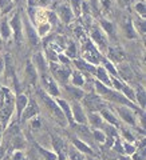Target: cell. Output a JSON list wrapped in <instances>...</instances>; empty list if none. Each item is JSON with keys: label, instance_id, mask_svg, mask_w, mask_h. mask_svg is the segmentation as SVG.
<instances>
[{"label": "cell", "instance_id": "obj_1", "mask_svg": "<svg viewBox=\"0 0 146 160\" xmlns=\"http://www.w3.org/2000/svg\"><path fill=\"white\" fill-rule=\"evenodd\" d=\"M86 103H87V105L90 107V108H92V109H97V108H101V100L99 99H97L95 96H90V97H87V100H86Z\"/></svg>", "mask_w": 146, "mask_h": 160}, {"label": "cell", "instance_id": "obj_2", "mask_svg": "<svg viewBox=\"0 0 146 160\" xmlns=\"http://www.w3.org/2000/svg\"><path fill=\"white\" fill-rule=\"evenodd\" d=\"M74 113H75V119L78 123H84L86 119H84V115L82 112V108L78 105V104H74Z\"/></svg>", "mask_w": 146, "mask_h": 160}, {"label": "cell", "instance_id": "obj_3", "mask_svg": "<svg viewBox=\"0 0 146 160\" xmlns=\"http://www.w3.org/2000/svg\"><path fill=\"white\" fill-rule=\"evenodd\" d=\"M39 93H40V92H39ZM40 96H42V97H43L44 99V100H46V104H47V105H48L50 107V108H51L52 109V111H54L55 112V113H56L58 115V116H62V115H60V112H59V109H58L56 108V107H55V104H54V101H52L51 100V99H48V97H47V96L46 95H43V93H40Z\"/></svg>", "mask_w": 146, "mask_h": 160}, {"label": "cell", "instance_id": "obj_4", "mask_svg": "<svg viewBox=\"0 0 146 160\" xmlns=\"http://www.w3.org/2000/svg\"><path fill=\"white\" fill-rule=\"evenodd\" d=\"M119 113H121V116L123 117L126 121H129L130 124H134V119H133L130 111H127V109H125V108H121V109H119Z\"/></svg>", "mask_w": 146, "mask_h": 160}, {"label": "cell", "instance_id": "obj_5", "mask_svg": "<svg viewBox=\"0 0 146 160\" xmlns=\"http://www.w3.org/2000/svg\"><path fill=\"white\" fill-rule=\"evenodd\" d=\"M44 81H46V84H47V87H48L50 92L54 93V95H56V93H58V89H56V87H55V84L52 83V80L50 79L48 76H46V77H44Z\"/></svg>", "mask_w": 146, "mask_h": 160}, {"label": "cell", "instance_id": "obj_6", "mask_svg": "<svg viewBox=\"0 0 146 160\" xmlns=\"http://www.w3.org/2000/svg\"><path fill=\"white\" fill-rule=\"evenodd\" d=\"M60 15H62V19L67 23V21H70V19H71V12H70V9H68L67 7H62L60 8Z\"/></svg>", "mask_w": 146, "mask_h": 160}, {"label": "cell", "instance_id": "obj_7", "mask_svg": "<svg viewBox=\"0 0 146 160\" xmlns=\"http://www.w3.org/2000/svg\"><path fill=\"white\" fill-rule=\"evenodd\" d=\"M98 77H99V80H102L105 84H109L110 83V80H109V77H107V75H106V72H105V69L103 68H99L98 69Z\"/></svg>", "mask_w": 146, "mask_h": 160}, {"label": "cell", "instance_id": "obj_8", "mask_svg": "<svg viewBox=\"0 0 146 160\" xmlns=\"http://www.w3.org/2000/svg\"><path fill=\"white\" fill-rule=\"evenodd\" d=\"M92 37H94V40L101 45V47H105V40H103L102 35H101L98 31H94V32H92Z\"/></svg>", "mask_w": 146, "mask_h": 160}, {"label": "cell", "instance_id": "obj_9", "mask_svg": "<svg viewBox=\"0 0 146 160\" xmlns=\"http://www.w3.org/2000/svg\"><path fill=\"white\" fill-rule=\"evenodd\" d=\"M35 113H36V105H35V104H31V105L26 109L24 117H26V119H28V117H31L32 115H35Z\"/></svg>", "mask_w": 146, "mask_h": 160}, {"label": "cell", "instance_id": "obj_10", "mask_svg": "<svg viewBox=\"0 0 146 160\" xmlns=\"http://www.w3.org/2000/svg\"><path fill=\"white\" fill-rule=\"evenodd\" d=\"M74 144H75V145L78 147L79 149H82L83 152H87V153H91V149H90L87 145H84V144L82 143V141H79V140H74Z\"/></svg>", "mask_w": 146, "mask_h": 160}, {"label": "cell", "instance_id": "obj_11", "mask_svg": "<svg viewBox=\"0 0 146 160\" xmlns=\"http://www.w3.org/2000/svg\"><path fill=\"white\" fill-rule=\"evenodd\" d=\"M26 104H27V99H26V96H19V99H18V108L22 111L23 108L26 107Z\"/></svg>", "mask_w": 146, "mask_h": 160}, {"label": "cell", "instance_id": "obj_12", "mask_svg": "<svg viewBox=\"0 0 146 160\" xmlns=\"http://www.w3.org/2000/svg\"><path fill=\"white\" fill-rule=\"evenodd\" d=\"M59 104L62 105V108L65 109V112H66V115H67V117L71 120V112H70V109H68V105H67V104H66L63 100H59Z\"/></svg>", "mask_w": 146, "mask_h": 160}, {"label": "cell", "instance_id": "obj_13", "mask_svg": "<svg viewBox=\"0 0 146 160\" xmlns=\"http://www.w3.org/2000/svg\"><path fill=\"white\" fill-rule=\"evenodd\" d=\"M54 145H55V148L58 149V151H62V147L65 145V144H63V141L60 140V139H58V137H55L54 139Z\"/></svg>", "mask_w": 146, "mask_h": 160}, {"label": "cell", "instance_id": "obj_14", "mask_svg": "<svg viewBox=\"0 0 146 160\" xmlns=\"http://www.w3.org/2000/svg\"><path fill=\"white\" fill-rule=\"evenodd\" d=\"M103 116L106 117V119L109 120V121L111 123V124H117V121H115V119H114L113 116H111V113L109 111H103Z\"/></svg>", "mask_w": 146, "mask_h": 160}, {"label": "cell", "instance_id": "obj_15", "mask_svg": "<svg viewBox=\"0 0 146 160\" xmlns=\"http://www.w3.org/2000/svg\"><path fill=\"white\" fill-rule=\"evenodd\" d=\"M1 33H3L4 37H8V35H10L8 27H7V23H6V21H3V24H1Z\"/></svg>", "mask_w": 146, "mask_h": 160}, {"label": "cell", "instance_id": "obj_16", "mask_svg": "<svg viewBox=\"0 0 146 160\" xmlns=\"http://www.w3.org/2000/svg\"><path fill=\"white\" fill-rule=\"evenodd\" d=\"M12 25H14V29H15V32H16V35L19 36V17H18V16L12 20Z\"/></svg>", "mask_w": 146, "mask_h": 160}, {"label": "cell", "instance_id": "obj_17", "mask_svg": "<svg viewBox=\"0 0 146 160\" xmlns=\"http://www.w3.org/2000/svg\"><path fill=\"white\" fill-rule=\"evenodd\" d=\"M102 25L105 27V29H106V31H107L110 35L113 33V25H111L110 23H107V21H105V20H103V21H102Z\"/></svg>", "mask_w": 146, "mask_h": 160}, {"label": "cell", "instance_id": "obj_18", "mask_svg": "<svg viewBox=\"0 0 146 160\" xmlns=\"http://www.w3.org/2000/svg\"><path fill=\"white\" fill-rule=\"evenodd\" d=\"M87 51H89V52H92V47H91L90 44H89V48H87ZM86 57H87V59H90V60H92V61H98V60H99V59H98L97 56L91 57V56H90V53H86Z\"/></svg>", "mask_w": 146, "mask_h": 160}, {"label": "cell", "instance_id": "obj_19", "mask_svg": "<svg viewBox=\"0 0 146 160\" xmlns=\"http://www.w3.org/2000/svg\"><path fill=\"white\" fill-rule=\"evenodd\" d=\"M40 151H42V153H43L44 156H46V157H47V159H48V160H55V159H56V157H55V155L50 153V152L44 151V149H40Z\"/></svg>", "mask_w": 146, "mask_h": 160}, {"label": "cell", "instance_id": "obj_20", "mask_svg": "<svg viewBox=\"0 0 146 160\" xmlns=\"http://www.w3.org/2000/svg\"><path fill=\"white\" fill-rule=\"evenodd\" d=\"M97 89H99V92H101V93H109V92H110V91H109L107 88L103 87V85L101 84V83H97Z\"/></svg>", "mask_w": 146, "mask_h": 160}, {"label": "cell", "instance_id": "obj_21", "mask_svg": "<svg viewBox=\"0 0 146 160\" xmlns=\"http://www.w3.org/2000/svg\"><path fill=\"white\" fill-rule=\"evenodd\" d=\"M138 100L141 101L142 105H145V92H143V91H139V92H138Z\"/></svg>", "mask_w": 146, "mask_h": 160}, {"label": "cell", "instance_id": "obj_22", "mask_svg": "<svg viewBox=\"0 0 146 160\" xmlns=\"http://www.w3.org/2000/svg\"><path fill=\"white\" fill-rule=\"evenodd\" d=\"M36 60H38L40 69H42V71H44V69H46V67H44V61H42V55H38V56H36Z\"/></svg>", "mask_w": 146, "mask_h": 160}, {"label": "cell", "instance_id": "obj_23", "mask_svg": "<svg viewBox=\"0 0 146 160\" xmlns=\"http://www.w3.org/2000/svg\"><path fill=\"white\" fill-rule=\"evenodd\" d=\"M27 69H28V73H30V76L32 77V81H34V80H35V71H34V68L31 67V64H28Z\"/></svg>", "mask_w": 146, "mask_h": 160}, {"label": "cell", "instance_id": "obj_24", "mask_svg": "<svg viewBox=\"0 0 146 160\" xmlns=\"http://www.w3.org/2000/svg\"><path fill=\"white\" fill-rule=\"evenodd\" d=\"M70 155H71V160H82V159H81V156H79V153H76V152L71 151V152H70Z\"/></svg>", "mask_w": 146, "mask_h": 160}, {"label": "cell", "instance_id": "obj_25", "mask_svg": "<svg viewBox=\"0 0 146 160\" xmlns=\"http://www.w3.org/2000/svg\"><path fill=\"white\" fill-rule=\"evenodd\" d=\"M137 11H138V12H141L142 15H145V7H143L142 3H138V4H137Z\"/></svg>", "mask_w": 146, "mask_h": 160}, {"label": "cell", "instance_id": "obj_26", "mask_svg": "<svg viewBox=\"0 0 146 160\" xmlns=\"http://www.w3.org/2000/svg\"><path fill=\"white\" fill-rule=\"evenodd\" d=\"M74 83H76V84H79V85H81V84H83V81H82V77L79 76L78 73H76L75 76H74Z\"/></svg>", "mask_w": 146, "mask_h": 160}, {"label": "cell", "instance_id": "obj_27", "mask_svg": "<svg viewBox=\"0 0 146 160\" xmlns=\"http://www.w3.org/2000/svg\"><path fill=\"white\" fill-rule=\"evenodd\" d=\"M68 89H70L71 92H73L74 95L76 96V97H82V95H83V93H82V92H81V91H79V89H73V88H68Z\"/></svg>", "mask_w": 146, "mask_h": 160}, {"label": "cell", "instance_id": "obj_28", "mask_svg": "<svg viewBox=\"0 0 146 160\" xmlns=\"http://www.w3.org/2000/svg\"><path fill=\"white\" fill-rule=\"evenodd\" d=\"M126 31H127V35L130 36V39H133L134 37V32H133V28H131V25H127V28H126Z\"/></svg>", "mask_w": 146, "mask_h": 160}, {"label": "cell", "instance_id": "obj_29", "mask_svg": "<svg viewBox=\"0 0 146 160\" xmlns=\"http://www.w3.org/2000/svg\"><path fill=\"white\" fill-rule=\"evenodd\" d=\"M95 139H98L99 141H103L105 140V136L102 135V132H95Z\"/></svg>", "mask_w": 146, "mask_h": 160}, {"label": "cell", "instance_id": "obj_30", "mask_svg": "<svg viewBox=\"0 0 146 160\" xmlns=\"http://www.w3.org/2000/svg\"><path fill=\"white\" fill-rule=\"evenodd\" d=\"M91 120H92V123H94V124H98V125L101 124V120H99V117H97V116H95V115H91Z\"/></svg>", "mask_w": 146, "mask_h": 160}, {"label": "cell", "instance_id": "obj_31", "mask_svg": "<svg viewBox=\"0 0 146 160\" xmlns=\"http://www.w3.org/2000/svg\"><path fill=\"white\" fill-rule=\"evenodd\" d=\"M125 93H126V95L129 96L130 99H134V96H133V92H131V89H130V88H125Z\"/></svg>", "mask_w": 146, "mask_h": 160}, {"label": "cell", "instance_id": "obj_32", "mask_svg": "<svg viewBox=\"0 0 146 160\" xmlns=\"http://www.w3.org/2000/svg\"><path fill=\"white\" fill-rule=\"evenodd\" d=\"M68 55H70V56H74V55H75V47H74V44L70 45V49H68Z\"/></svg>", "mask_w": 146, "mask_h": 160}, {"label": "cell", "instance_id": "obj_33", "mask_svg": "<svg viewBox=\"0 0 146 160\" xmlns=\"http://www.w3.org/2000/svg\"><path fill=\"white\" fill-rule=\"evenodd\" d=\"M71 1H73V4H74V8H75V11H76V13L79 12V1L78 0H71Z\"/></svg>", "mask_w": 146, "mask_h": 160}, {"label": "cell", "instance_id": "obj_34", "mask_svg": "<svg viewBox=\"0 0 146 160\" xmlns=\"http://www.w3.org/2000/svg\"><path fill=\"white\" fill-rule=\"evenodd\" d=\"M125 148H126V151L130 152V153H131V152H134V148H133V147H130L129 144H126V147H125Z\"/></svg>", "mask_w": 146, "mask_h": 160}, {"label": "cell", "instance_id": "obj_35", "mask_svg": "<svg viewBox=\"0 0 146 160\" xmlns=\"http://www.w3.org/2000/svg\"><path fill=\"white\" fill-rule=\"evenodd\" d=\"M118 1H119V4L121 5H126V4H129L130 0H118Z\"/></svg>", "mask_w": 146, "mask_h": 160}, {"label": "cell", "instance_id": "obj_36", "mask_svg": "<svg viewBox=\"0 0 146 160\" xmlns=\"http://www.w3.org/2000/svg\"><path fill=\"white\" fill-rule=\"evenodd\" d=\"M107 68L110 69V72H111V73H114V75H115V69H114L113 67H111V64H109V63H107Z\"/></svg>", "mask_w": 146, "mask_h": 160}, {"label": "cell", "instance_id": "obj_37", "mask_svg": "<svg viewBox=\"0 0 146 160\" xmlns=\"http://www.w3.org/2000/svg\"><path fill=\"white\" fill-rule=\"evenodd\" d=\"M14 160H22V155H20V153H16V156L14 157Z\"/></svg>", "mask_w": 146, "mask_h": 160}, {"label": "cell", "instance_id": "obj_38", "mask_svg": "<svg viewBox=\"0 0 146 160\" xmlns=\"http://www.w3.org/2000/svg\"><path fill=\"white\" fill-rule=\"evenodd\" d=\"M114 84H115V87H117V88H121V84H119L118 81H115V83H114Z\"/></svg>", "mask_w": 146, "mask_h": 160}, {"label": "cell", "instance_id": "obj_39", "mask_svg": "<svg viewBox=\"0 0 146 160\" xmlns=\"http://www.w3.org/2000/svg\"><path fill=\"white\" fill-rule=\"evenodd\" d=\"M135 160H142V157L138 156V155H135Z\"/></svg>", "mask_w": 146, "mask_h": 160}, {"label": "cell", "instance_id": "obj_40", "mask_svg": "<svg viewBox=\"0 0 146 160\" xmlns=\"http://www.w3.org/2000/svg\"><path fill=\"white\" fill-rule=\"evenodd\" d=\"M0 69H1V61H0Z\"/></svg>", "mask_w": 146, "mask_h": 160}]
</instances>
